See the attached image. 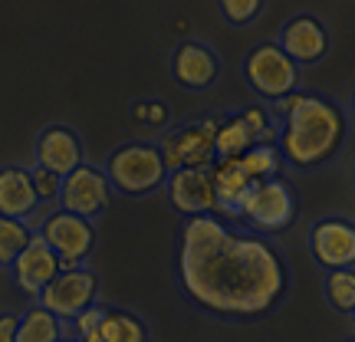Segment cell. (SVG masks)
Segmentation results:
<instances>
[{
    "mask_svg": "<svg viewBox=\"0 0 355 342\" xmlns=\"http://www.w3.org/2000/svg\"><path fill=\"white\" fill-rule=\"evenodd\" d=\"M326 303L339 313H352L355 309V273L349 270H329L326 273Z\"/></svg>",
    "mask_w": 355,
    "mask_h": 342,
    "instance_id": "cell-23",
    "label": "cell"
},
{
    "mask_svg": "<svg viewBox=\"0 0 355 342\" xmlns=\"http://www.w3.org/2000/svg\"><path fill=\"white\" fill-rule=\"evenodd\" d=\"M168 185V201L175 204L178 214L201 217L217 211L214 188H211V171L207 168H184L165 181Z\"/></svg>",
    "mask_w": 355,
    "mask_h": 342,
    "instance_id": "cell-13",
    "label": "cell"
},
{
    "mask_svg": "<svg viewBox=\"0 0 355 342\" xmlns=\"http://www.w3.org/2000/svg\"><path fill=\"white\" fill-rule=\"evenodd\" d=\"M30 181H33V191H37L40 201H56V198H60V181H63V178L50 175V171H43V168H33V171H30Z\"/></svg>",
    "mask_w": 355,
    "mask_h": 342,
    "instance_id": "cell-26",
    "label": "cell"
},
{
    "mask_svg": "<svg viewBox=\"0 0 355 342\" xmlns=\"http://www.w3.org/2000/svg\"><path fill=\"white\" fill-rule=\"evenodd\" d=\"M178 280L184 296L207 313L254 319L283 300L286 264L270 241L201 214L188 217L181 228Z\"/></svg>",
    "mask_w": 355,
    "mask_h": 342,
    "instance_id": "cell-1",
    "label": "cell"
},
{
    "mask_svg": "<svg viewBox=\"0 0 355 342\" xmlns=\"http://www.w3.org/2000/svg\"><path fill=\"white\" fill-rule=\"evenodd\" d=\"M60 339H66L63 319L46 313L43 306H30L24 316H20L17 342H60Z\"/></svg>",
    "mask_w": 355,
    "mask_h": 342,
    "instance_id": "cell-19",
    "label": "cell"
},
{
    "mask_svg": "<svg viewBox=\"0 0 355 342\" xmlns=\"http://www.w3.org/2000/svg\"><path fill=\"white\" fill-rule=\"evenodd\" d=\"M237 221H243L257 237L263 234H279L293 224L296 217V198H293L290 185L283 178H270V181H254V188L243 194V201L234 211Z\"/></svg>",
    "mask_w": 355,
    "mask_h": 342,
    "instance_id": "cell-3",
    "label": "cell"
},
{
    "mask_svg": "<svg viewBox=\"0 0 355 342\" xmlns=\"http://www.w3.org/2000/svg\"><path fill=\"white\" fill-rule=\"evenodd\" d=\"M33 155H37V168H43V171H50L56 178H66L69 171H76L83 165V142H79L73 128L50 126L40 132Z\"/></svg>",
    "mask_w": 355,
    "mask_h": 342,
    "instance_id": "cell-12",
    "label": "cell"
},
{
    "mask_svg": "<svg viewBox=\"0 0 355 342\" xmlns=\"http://www.w3.org/2000/svg\"><path fill=\"white\" fill-rule=\"evenodd\" d=\"M102 175L122 194H152L155 188H162L168 181L162 152L155 145H145V142H132V145L115 148Z\"/></svg>",
    "mask_w": 355,
    "mask_h": 342,
    "instance_id": "cell-4",
    "label": "cell"
},
{
    "mask_svg": "<svg viewBox=\"0 0 355 342\" xmlns=\"http://www.w3.org/2000/svg\"><path fill=\"white\" fill-rule=\"evenodd\" d=\"M296 102H300V92H290V96H283V99H273V112L286 119V115L293 112V105H296Z\"/></svg>",
    "mask_w": 355,
    "mask_h": 342,
    "instance_id": "cell-29",
    "label": "cell"
},
{
    "mask_svg": "<svg viewBox=\"0 0 355 342\" xmlns=\"http://www.w3.org/2000/svg\"><path fill=\"white\" fill-rule=\"evenodd\" d=\"M30 241H33V228L26 221L0 217V266H10L26 250Z\"/></svg>",
    "mask_w": 355,
    "mask_h": 342,
    "instance_id": "cell-21",
    "label": "cell"
},
{
    "mask_svg": "<svg viewBox=\"0 0 355 342\" xmlns=\"http://www.w3.org/2000/svg\"><path fill=\"white\" fill-rule=\"evenodd\" d=\"M279 148L277 145H254L241 155L243 171L250 175V181H270V178H279Z\"/></svg>",
    "mask_w": 355,
    "mask_h": 342,
    "instance_id": "cell-22",
    "label": "cell"
},
{
    "mask_svg": "<svg viewBox=\"0 0 355 342\" xmlns=\"http://www.w3.org/2000/svg\"><path fill=\"white\" fill-rule=\"evenodd\" d=\"M263 10V3L260 0H224L220 3V13H224V20L234 26H243V24H254L257 17Z\"/></svg>",
    "mask_w": 355,
    "mask_h": 342,
    "instance_id": "cell-24",
    "label": "cell"
},
{
    "mask_svg": "<svg viewBox=\"0 0 355 342\" xmlns=\"http://www.w3.org/2000/svg\"><path fill=\"white\" fill-rule=\"evenodd\" d=\"M207 171H211V188H214L217 214L234 217L237 204L243 201V194L254 188L250 175L243 171L241 158H217V162L207 165Z\"/></svg>",
    "mask_w": 355,
    "mask_h": 342,
    "instance_id": "cell-17",
    "label": "cell"
},
{
    "mask_svg": "<svg viewBox=\"0 0 355 342\" xmlns=\"http://www.w3.org/2000/svg\"><path fill=\"white\" fill-rule=\"evenodd\" d=\"M13 280H17V287L26 293V296H40V293L50 287L53 280L60 277L63 270H60V260L53 254L50 247L43 243L40 234H33V241L26 243V250L17 260H13Z\"/></svg>",
    "mask_w": 355,
    "mask_h": 342,
    "instance_id": "cell-14",
    "label": "cell"
},
{
    "mask_svg": "<svg viewBox=\"0 0 355 342\" xmlns=\"http://www.w3.org/2000/svg\"><path fill=\"white\" fill-rule=\"evenodd\" d=\"M40 237L56 254L60 270H79L89 260V254L96 250V228H92V221L66 214V211H53V214L43 217Z\"/></svg>",
    "mask_w": 355,
    "mask_h": 342,
    "instance_id": "cell-5",
    "label": "cell"
},
{
    "mask_svg": "<svg viewBox=\"0 0 355 342\" xmlns=\"http://www.w3.org/2000/svg\"><path fill=\"white\" fill-rule=\"evenodd\" d=\"M40 198L33 191L30 171L17 165L0 168V217H13V221H30L37 214Z\"/></svg>",
    "mask_w": 355,
    "mask_h": 342,
    "instance_id": "cell-18",
    "label": "cell"
},
{
    "mask_svg": "<svg viewBox=\"0 0 355 342\" xmlns=\"http://www.w3.org/2000/svg\"><path fill=\"white\" fill-rule=\"evenodd\" d=\"M247 83L266 99H283L290 92H300V66L277 43H260L247 56Z\"/></svg>",
    "mask_w": 355,
    "mask_h": 342,
    "instance_id": "cell-7",
    "label": "cell"
},
{
    "mask_svg": "<svg viewBox=\"0 0 355 342\" xmlns=\"http://www.w3.org/2000/svg\"><path fill=\"white\" fill-rule=\"evenodd\" d=\"M309 254L326 270H349L355 260V228L343 217L319 221L309 234Z\"/></svg>",
    "mask_w": 355,
    "mask_h": 342,
    "instance_id": "cell-10",
    "label": "cell"
},
{
    "mask_svg": "<svg viewBox=\"0 0 355 342\" xmlns=\"http://www.w3.org/2000/svg\"><path fill=\"white\" fill-rule=\"evenodd\" d=\"M277 46L286 53L296 66H313L329 50V30L322 26V20L309 17V13H300V17H293L290 24L279 30Z\"/></svg>",
    "mask_w": 355,
    "mask_h": 342,
    "instance_id": "cell-11",
    "label": "cell"
},
{
    "mask_svg": "<svg viewBox=\"0 0 355 342\" xmlns=\"http://www.w3.org/2000/svg\"><path fill=\"white\" fill-rule=\"evenodd\" d=\"M279 158L296 168H319L332 162L345 142V115L336 102L300 92V102L283 119V132L277 135Z\"/></svg>",
    "mask_w": 355,
    "mask_h": 342,
    "instance_id": "cell-2",
    "label": "cell"
},
{
    "mask_svg": "<svg viewBox=\"0 0 355 342\" xmlns=\"http://www.w3.org/2000/svg\"><path fill=\"white\" fill-rule=\"evenodd\" d=\"M96 293H99V277H96L89 266L63 270V273L37 296L40 300L37 306H43V309L53 313L56 319H76L83 309L96 306Z\"/></svg>",
    "mask_w": 355,
    "mask_h": 342,
    "instance_id": "cell-8",
    "label": "cell"
},
{
    "mask_svg": "<svg viewBox=\"0 0 355 342\" xmlns=\"http://www.w3.org/2000/svg\"><path fill=\"white\" fill-rule=\"evenodd\" d=\"M99 339L102 342H148V330L135 313L125 309H105L99 326Z\"/></svg>",
    "mask_w": 355,
    "mask_h": 342,
    "instance_id": "cell-20",
    "label": "cell"
},
{
    "mask_svg": "<svg viewBox=\"0 0 355 342\" xmlns=\"http://www.w3.org/2000/svg\"><path fill=\"white\" fill-rule=\"evenodd\" d=\"M76 342H102V339H99V332H96V336H86V339H76Z\"/></svg>",
    "mask_w": 355,
    "mask_h": 342,
    "instance_id": "cell-30",
    "label": "cell"
},
{
    "mask_svg": "<svg viewBox=\"0 0 355 342\" xmlns=\"http://www.w3.org/2000/svg\"><path fill=\"white\" fill-rule=\"evenodd\" d=\"M270 126V119L260 105L254 109H243L241 115H234L227 122H220L214 139V158H241L247 148L257 145V135Z\"/></svg>",
    "mask_w": 355,
    "mask_h": 342,
    "instance_id": "cell-16",
    "label": "cell"
},
{
    "mask_svg": "<svg viewBox=\"0 0 355 342\" xmlns=\"http://www.w3.org/2000/svg\"><path fill=\"white\" fill-rule=\"evenodd\" d=\"M220 119H201V122H191V126L175 128L171 135H165L162 142V162L165 171H184V168H207L214 162V139Z\"/></svg>",
    "mask_w": 355,
    "mask_h": 342,
    "instance_id": "cell-6",
    "label": "cell"
},
{
    "mask_svg": "<svg viewBox=\"0 0 355 342\" xmlns=\"http://www.w3.org/2000/svg\"><path fill=\"white\" fill-rule=\"evenodd\" d=\"M109 198H112V185H109V178L102 175L96 165H83L76 171H69V175L60 181V198L56 201L63 204L60 211L66 214H76V217H99L105 207H109Z\"/></svg>",
    "mask_w": 355,
    "mask_h": 342,
    "instance_id": "cell-9",
    "label": "cell"
},
{
    "mask_svg": "<svg viewBox=\"0 0 355 342\" xmlns=\"http://www.w3.org/2000/svg\"><path fill=\"white\" fill-rule=\"evenodd\" d=\"M102 316H105V309L102 306H89V309H83L73 323H76V339H86V336H96L102 326Z\"/></svg>",
    "mask_w": 355,
    "mask_h": 342,
    "instance_id": "cell-27",
    "label": "cell"
},
{
    "mask_svg": "<svg viewBox=\"0 0 355 342\" xmlns=\"http://www.w3.org/2000/svg\"><path fill=\"white\" fill-rule=\"evenodd\" d=\"M171 73L184 89H211L220 76V60L207 43L184 40L171 56Z\"/></svg>",
    "mask_w": 355,
    "mask_h": 342,
    "instance_id": "cell-15",
    "label": "cell"
},
{
    "mask_svg": "<svg viewBox=\"0 0 355 342\" xmlns=\"http://www.w3.org/2000/svg\"><path fill=\"white\" fill-rule=\"evenodd\" d=\"M132 119L141 122V126L162 128L168 122V105L162 99H139L135 105H132Z\"/></svg>",
    "mask_w": 355,
    "mask_h": 342,
    "instance_id": "cell-25",
    "label": "cell"
},
{
    "mask_svg": "<svg viewBox=\"0 0 355 342\" xmlns=\"http://www.w3.org/2000/svg\"><path fill=\"white\" fill-rule=\"evenodd\" d=\"M60 342H76V339H69V336H66V339H60Z\"/></svg>",
    "mask_w": 355,
    "mask_h": 342,
    "instance_id": "cell-31",
    "label": "cell"
},
{
    "mask_svg": "<svg viewBox=\"0 0 355 342\" xmlns=\"http://www.w3.org/2000/svg\"><path fill=\"white\" fill-rule=\"evenodd\" d=\"M17 326H20L17 313H0V342H17Z\"/></svg>",
    "mask_w": 355,
    "mask_h": 342,
    "instance_id": "cell-28",
    "label": "cell"
}]
</instances>
